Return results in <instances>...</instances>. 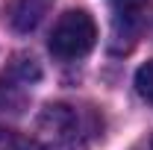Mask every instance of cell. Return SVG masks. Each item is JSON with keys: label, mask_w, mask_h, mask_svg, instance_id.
<instances>
[{"label": "cell", "mask_w": 153, "mask_h": 150, "mask_svg": "<svg viewBox=\"0 0 153 150\" xmlns=\"http://www.w3.org/2000/svg\"><path fill=\"white\" fill-rule=\"evenodd\" d=\"M97 44V24L88 12L82 9H71L53 24L50 33V53L62 62H74L82 59L85 53H91V47Z\"/></svg>", "instance_id": "obj_1"}, {"label": "cell", "mask_w": 153, "mask_h": 150, "mask_svg": "<svg viewBox=\"0 0 153 150\" xmlns=\"http://www.w3.org/2000/svg\"><path fill=\"white\" fill-rule=\"evenodd\" d=\"M79 144V115L65 103L44 106L36 118L33 150H76Z\"/></svg>", "instance_id": "obj_2"}, {"label": "cell", "mask_w": 153, "mask_h": 150, "mask_svg": "<svg viewBox=\"0 0 153 150\" xmlns=\"http://www.w3.org/2000/svg\"><path fill=\"white\" fill-rule=\"evenodd\" d=\"M50 6H53V0H15L9 6V24L18 33H33L50 12Z\"/></svg>", "instance_id": "obj_3"}, {"label": "cell", "mask_w": 153, "mask_h": 150, "mask_svg": "<svg viewBox=\"0 0 153 150\" xmlns=\"http://www.w3.org/2000/svg\"><path fill=\"white\" fill-rule=\"evenodd\" d=\"M109 6H112L115 12V24L121 27H135L138 18H141V12H144V6H147V0H109Z\"/></svg>", "instance_id": "obj_4"}, {"label": "cell", "mask_w": 153, "mask_h": 150, "mask_svg": "<svg viewBox=\"0 0 153 150\" xmlns=\"http://www.w3.org/2000/svg\"><path fill=\"white\" fill-rule=\"evenodd\" d=\"M24 88L18 85V79H0V112H21L24 106Z\"/></svg>", "instance_id": "obj_5"}, {"label": "cell", "mask_w": 153, "mask_h": 150, "mask_svg": "<svg viewBox=\"0 0 153 150\" xmlns=\"http://www.w3.org/2000/svg\"><path fill=\"white\" fill-rule=\"evenodd\" d=\"M41 76V68L36 65L33 56H15L12 59V79L18 82H36Z\"/></svg>", "instance_id": "obj_6"}, {"label": "cell", "mask_w": 153, "mask_h": 150, "mask_svg": "<svg viewBox=\"0 0 153 150\" xmlns=\"http://www.w3.org/2000/svg\"><path fill=\"white\" fill-rule=\"evenodd\" d=\"M135 91H138L141 100L153 103V59L144 62V65L135 71Z\"/></svg>", "instance_id": "obj_7"}, {"label": "cell", "mask_w": 153, "mask_h": 150, "mask_svg": "<svg viewBox=\"0 0 153 150\" xmlns=\"http://www.w3.org/2000/svg\"><path fill=\"white\" fill-rule=\"evenodd\" d=\"M0 150H30V144H27L15 130L0 127Z\"/></svg>", "instance_id": "obj_8"}, {"label": "cell", "mask_w": 153, "mask_h": 150, "mask_svg": "<svg viewBox=\"0 0 153 150\" xmlns=\"http://www.w3.org/2000/svg\"><path fill=\"white\" fill-rule=\"evenodd\" d=\"M150 147H153V141H150Z\"/></svg>", "instance_id": "obj_9"}]
</instances>
